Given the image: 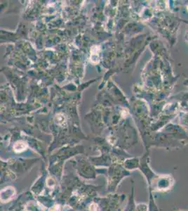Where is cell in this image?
<instances>
[{
    "label": "cell",
    "mask_w": 188,
    "mask_h": 211,
    "mask_svg": "<svg viewBox=\"0 0 188 211\" xmlns=\"http://www.w3.org/2000/svg\"><path fill=\"white\" fill-rule=\"evenodd\" d=\"M16 192L13 186H7L0 191V201L2 203H7L11 201L15 197Z\"/></svg>",
    "instance_id": "cell-1"
},
{
    "label": "cell",
    "mask_w": 188,
    "mask_h": 211,
    "mask_svg": "<svg viewBox=\"0 0 188 211\" xmlns=\"http://www.w3.org/2000/svg\"><path fill=\"white\" fill-rule=\"evenodd\" d=\"M28 147V144L23 141H18L13 145V149L16 153H21L25 151Z\"/></svg>",
    "instance_id": "cell-2"
}]
</instances>
